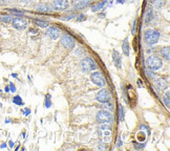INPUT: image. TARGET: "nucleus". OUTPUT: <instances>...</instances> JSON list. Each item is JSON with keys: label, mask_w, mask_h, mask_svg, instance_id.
<instances>
[{"label": "nucleus", "mask_w": 170, "mask_h": 151, "mask_svg": "<svg viewBox=\"0 0 170 151\" xmlns=\"http://www.w3.org/2000/svg\"><path fill=\"white\" fill-rule=\"evenodd\" d=\"M113 63H115L116 66H117L118 68H121V67H122V59H121L120 54L118 53L117 51H113Z\"/></svg>", "instance_id": "14"}, {"label": "nucleus", "mask_w": 170, "mask_h": 151, "mask_svg": "<svg viewBox=\"0 0 170 151\" xmlns=\"http://www.w3.org/2000/svg\"><path fill=\"white\" fill-rule=\"evenodd\" d=\"M90 80H91V82L95 85H97L98 87H104L105 85H106V81H105V79L103 78V76L99 71H93V73H91Z\"/></svg>", "instance_id": "5"}, {"label": "nucleus", "mask_w": 170, "mask_h": 151, "mask_svg": "<svg viewBox=\"0 0 170 151\" xmlns=\"http://www.w3.org/2000/svg\"><path fill=\"white\" fill-rule=\"evenodd\" d=\"M152 4L154 8H161L165 4V0H153Z\"/></svg>", "instance_id": "19"}, {"label": "nucleus", "mask_w": 170, "mask_h": 151, "mask_svg": "<svg viewBox=\"0 0 170 151\" xmlns=\"http://www.w3.org/2000/svg\"><path fill=\"white\" fill-rule=\"evenodd\" d=\"M160 33L155 30H147L144 34V39L148 45H153L159 41Z\"/></svg>", "instance_id": "2"}, {"label": "nucleus", "mask_w": 170, "mask_h": 151, "mask_svg": "<svg viewBox=\"0 0 170 151\" xmlns=\"http://www.w3.org/2000/svg\"><path fill=\"white\" fill-rule=\"evenodd\" d=\"M12 77H14V78H17V75H16V74H13Z\"/></svg>", "instance_id": "36"}, {"label": "nucleus", "mask_w": 170, "mask_h": 151, "mask_svg": "<svg viewBox=\"0 0 170 151\" xmlns=\"http://www.w3.org/2000/svg\"><path fill=\"white\" fill-rule=\"evenodd\" d=\"M151 15H152V10L151 8H148V10L146 11V14H145V22H149L151 19Z\"/></svg>", "instance_id": "21"}, {"label": "nucleus", "mask_w": 170, "mask_h": 151, "mask_svg": "<svg viewBox=\"0 0 170 151\" xmlns=\"http://www.w3.org/2000/svg\"><path fill=\"white\" fill-rule=\"evenodd\" d=\"M45 34L48 38H51V39H53V40H56L60 37L61 31H60V30L58 28H56V26H50V28H47Z\"/></svg>", "instance_id": "11"}, {"label": "nucleus", "mask_w": 170, "mask_h": 151, "mask_svg": "<svg viewBox=\"0 0 170 151\" xmlns=\"http://www.w3.org/2000/svg\"><path fill=\"white\" fill-rule=\"evenodd\" d=\"M10 90V87H5V91H8Z\"/></svg>", "instance_id": "37"}, {"label": "nucleus", "mask_w": 170, "mask_h": 151, "mask_svg": "<svg viewBox=\"0 0 170 151\" xmlns=\"http://www.w3.org/2000/svg\"><path fill=\"white\" fill-rule=\"evenodd\" d=\"M61 44L65 47V48L69 49V51H73V49L75 48V40L67 35H64L63 37L61 38Z\"/></svg>", "instance_id": "10"}, {"label": "nucleus", "mask_w": 170, "mask_h": 151, "mask_svg": "<svg viewBox=\"0 0 170 151\" xmlns=\"http://www.w3.org/2000/svg\"><path fill=\"white\" fill-rule=\"evenodd\" d=\"M8 0H0V4H2V5H5V4L8 3Z\"/></svg>", "instance_id": "28"}, {"label": "nucleus", "mask_w": 170, "mask_h": 151, "mask_svg": "<svg viewBox=\"0 0 170 151\" xmlns=\"http://www.w3.org/2000/svg\"><path fill=\"white\" fill-rule=\"evenodd\" d=\"M80 66H81L82 71L84 73H89V71H93L97 69V64L91 58H84L80 62Z\"/></svg>", "instance_id": "3"}, {"label": "nucleus", "mask_w": 170, "mask_h": 151, "mask_svg": "<svg viewBox=\"0 0 170 151\" xmlns=\"http://www.w3.org/2000/svg\"><path fill=\"white\" fill-rule=\"evenodd\" d=\"M161 55H162V57L164 58L165 60L168 61L169 58H170V51H169V47L166 46L164 47V48H162V51H161Z\"/></svg>", "instance_id": "17"}, {"label": "nucleus", "mask_w": 170, "mask_h": 151, "mask_svg": "<svg viewBox=\"0 0 170 151\" xmlns=\"http://www.w3.org/2000/svg\"><path fill=\"white\" fill-rule=\"evenodd\" d=\"M0 147H1V148H5V147H6V145H5V144H2V145L0 146Z\"/></svg>", "instance_id": "34"}, {"label": "nucleus", "mask_w": 170, "mask_h": 151, "mask_svg": "<svg viewBox=\"0 0 170 151\" xmlns=\"http://www.w3.org/2000/svg\"><path fill=\"white\" fill-rule=\"evenodd\" d=\"M13 102H14L15 104H17V105H23V102H22L21 98H20L19 96H16V97H15V98L13 99Z\"/></svg>", "instance_id": "23"}, {"label": "nucleus", "mask_w": 170, "mask_h": 151, "mask_svg": "<svg viewBox=\"0 0 170 151\" xmlns=\"http://www.w3.org/2000/svg\"><path fill=\"white\" fill-rule=\"evenodd\" d=\"M51 5L55 10L58 11H64L67 10L69 6V1L68 0H53L51 1Z\"/></svg>", "instance_id": "9"}, {"label": "nucleus", "mask_w": 170, "mask_h": 151, "mask_svg": "<svg viewBox=\"0 0 170 151\" xmlns=\"http://www.w3.org/2000/svg\"><path fill=\"white\" fill-rule=\"evenodd\" d=\"M106 3H107V0H104V1H102V2H100V3L96 4V5H93V8H91V11H93V12H98V11H100L101 8H104V5Z\"/></svg>", "instance_id": "18"}, {"label": "nucleus", "mask_w": 170, "mask_h": 151, "mask_svg": "<svg viewBox=\"0 0 170 151\" xmlns=\"http://www.w3.org/2000/svg\"><path fill=\"white\" fill-rule=\"evenodd\" d=\"M96 100L99 103H102V104L107 103L110 101V94H109V91L106 88H102L96 96Z\"/></svg>", "instance_id": "6"}, {"label": "nucleus", "mask_w": 170, "mask_h": 151, "mask_svg": "<svg viewBox=\"0 0 170 151\" xmlns=\"http://www.w3.org/2000/svg\"><path fill=\"white\" fill-rule=\"evenodd\" d=\"M146 65L149 71H154L160 69L161 67L163 66V62H162V60L159 57H156V56H149L146 59Z\"/></svg>", "instance_id": "1"}, {"label": "nucleus", "mask_w": 170, "mask_h": 151, "mask_svg": "<svg viewBox=\"0 0 170 151\" xmlns=\"http://www.w3.org/2000/svg\"><path fill=\"white\" fill-rule=\"evenodd\" d=\"M37 12L40 13H50L51 12V8H50V5L46 3H40L37 5Z\"/></svg>", "instance_id": "15"}, {"label": "nucleus", "mask_w": 170, "mask_h": 151, "mask_svg": "<svg viewBox=\"0 0 170 151\" xmlns=\"http://www.w3.org/2000/svg\"><path fill=\"white\" fill-rule=\"evenodd\" d=\"M123 117H124V108L120 105V121H123Z\"/></svg>", "instance_id": "25"}, {"label": "nucleus", "mask_w": 170, "mask_h": 151, "mask_svg": "<svg viewBox=\"0 0 170 151\" xmlns=\"http://www.w3.org/2000/svg\"><path fill=\"white\" fill-rule=\"evenodd\" d=\"M136 20H135V21H133L132 31H131V33H132V34H136Z\"/></svg>", "instance_id": "26"}, {"label": "nucleus", "mask_w": 170, "mask_h": 151, "mask_svg": "<svg viewBox=\"0 0 170 151\" xmlns=\"http://www.w3.org/2000/svg\"><path fill=\"white\" fill-rule=\"evenodd\" d=\"M10 89H11V91H12V92L16 91V87L14 86V84H13V83H11V84H10Z\"/></svg>", "instance_id": "27"}, {"label": "nucleus", "mask_w": 170, "mask_h": 151, "mask_svg": "<svg viewBox=\"0 0 170 151\" xmlns=\"http://www.w3.org/2000/svg\"><path fill=\"white\" fill-rule=\"evenodd\" d=\"M12 25H13V28H15L16 30L23 31L28 28V21H26L25 19H23V18L17 17L12 20Z\"/></svg>", "instance_id": "8"}, {"label": "nucleus", "mask_w": 170, "mask_h": 151, "mask_svg": "<svg viewBox=\"0 0 170 151\" xmlns=\"http://www.w3.org/2000/svg\"><path fill=\"white\" fill-rule=\"evenodd\" d=\"M122 49H123V54L128 57V56H129V51H130V47H129V42H128V39H127V38L124 40V41H123Z\"/></svg>", "instance_id": "16"}, {"label": "nucleus", "mask_w": 170, "mask_h": 151, "mask_svg": "<svg viewBox=\"0 0 170 151\" xmlns=\"http://www.w3.org/2000/svg\"><path fill=\"white\" fill-rule=\"evenodd\" d=\"M118 2H120V3H122V2H124V0H118Z\"/></svg>", "instance_id": "38"}, {"label": "nucleus", "mask_w": 170, "mask_h": 151, "mask_svg": "<svg viewBox=\"0 0 170 151\" xmlns=\"http://www.w3.org/2000/svg\"><path fill=\"white\" fill-rule=\"evenodd\" d=\"M12 20H13V18L11 17V16H3V17H1V21L5 22V23H10Z\"/></svg>", "instance_id": "24"}, {"label": "nucleus", "mask_w": 170, "mask_h": 151, "mask_svg": "<svg viewBox=\"0 0 170 151\" xmlns=\"http://www.w3.org/2000/svg\"><path fill=\"white\" fill-rule=\"evenodd\" d=\"M8 143H10V147H11V148H12L13 146H14V143H13V141H10Z\"/></svg>", "instance_id": "32"}, {"label": "nucleus", "mask_w": 170, "mask_h": 151, "mask_svg": "<svg viewBox=\"0 0 170 151\" xmlns=\"http://www.w3.org/2000/svg\"><path fill=\"white\" fill-rule=\"evenodd\" d=\"M155 87L159 89V90H164V89H166L167 87H168V83H167V81L165 80V79H158L155 82Z\"/></svg>", "instance_id": "13"}, {"label": "nucleus", "mask_w": 170, "mask_h": 151, "mask_svg": "<svg viewBox=\"0 0 170 151\" xmlns=\"http://www.w3.org/2000/svg\"><path fill=\"white\" fill-rule=\"evenodd\" d=\"M93 1H95V0H76V1L74 2V5H75V8H78V10H81V8H86V6H88L89 3H91Z\"/></svg>", "instance_id": "12"}, {"label": "nucleus", "mask_w": 170, "mask_h": 151, "mask_svg": "<svg viewBox=\"0 0 170 151\" xmlns=\"http://www.w3.org/2000/svg\"><path fill=\"white\" fill-rule=\"evenodd\" d=\"M96 120L98 123H103V124H109L113 121V114L108 110H100L96 116Z\"/></svg>", "instance_id": "4"}, {"label": "nucleus", "mask_w": 170, "mask_h": 151, "mask_svg": "<svg viewBox=\"0 0 170 151\" xmlns=\"http://www.w3.org/2000/svg\"><path fill=\"white\" fill-rule=\"evenodd\" d=\"M99 132H102V134H100L101 137L103 139V142L104 143H106V142H109L110 141V137H111V130H110V127H109V125H101L99 127Z\"/></svg>", "instance_id": "7"}, {"label": "nucleus", "mask_w": 170, "mask_h": 151, "mask_svg": "<svg viewBox=\"0 0 170 151\" xmlns=\"http://www.w3.org/2000/svg\"><path fill=\"white\" fill-rule=\"evenodd\" d=\"M138 83H139V84H138V85H139V87H141V86H142V81H140V80H139V81H138Z\"/></svg>", "instance_id": "33"}, {"label": "nucleus", "mask_w": 170, "mask_h": 151, "mask_svg": "<svg viewBox=\"0 0 170 151\" xmlns=\"http://www.w3.org/2000/svg\"><path fill=\"white\" fill-rule=\"evenodd\" d=\"M36 24H37V25H39L40 28H47V26H48L47 22L42 21V20H36Z\"/></svg>", "instance_id": "22"}, {"label": "nucleus", "mask_w": 170, "mask_h": 151, "mask_svg": "<svg viewBox=\"0 0 170 151\" xmlns=\"http://www.w3.org/2000/svg\"><path fill=\"white\" fill-rule=\"evenodd\" d=\"M147 74H148L150 78H153V73H150V71H148V73H147Z\"/></svg>", "instance_id": "31"}, {"label": "nucleus", "mask_w": 170, "mask_h": 151, "mask_svg": "<svg viewBox=\"0 0 170 151\" xmlns=\"http://www.w3.org/2000/svg\"><path fill=\"white\" fill-rule=\"evenodd\" d=\"M99 16H100V18H104V16H105V15H104V14H100Z\"/></svg>", "instance_id": "35"}, {"label": "nucleus", "mask_w": 170, "mask_h": 151, "mask_svg": "<svg viewBox=\"0 0 170 151\" xmlns=\"http://www.w3.org/2000/svg\"><path fill=\"white\" fill-rule=\"evenodd\" d=\"M45 106L46 107H51V102H50V100H46V103H45Z\"/></svg>", "instance_id": "30"}, {"label": "nucleus", "mask_w": 170, "mask_h": 151, "mask_svg": "<svg viewBox=\"0 0 170 151\" xmlns=\"http://www.w3.org/2000/svg\"><path fill=\"white\" fill-rule=\"evenodd\" d=\"M118 147H121V146H122V142H121V137L119 136V139H118Z\"/></svg>", "instance_id": "29"}, {"label": "nucleus", "mask_w": 170, "mask_h": 151, "mask_svg": "<svg viewBox=\"0 0 170 151\" xmlns=\"http://www.w3.org/2000/svg\"><path fill=\"white\" fill-rule=\"evenodd\" d=\"M169 96H170V94H169V91H167L166 92V96L163 98V102H164V104L165 106H166L167 108H169L170 107V101H169Z\"/></svg>", "instance_id": "20"}]
</instances>
